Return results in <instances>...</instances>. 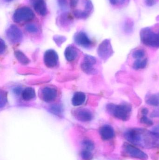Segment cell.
<instances>
[{
  "label": "cell",
  "mask_w": 159,
  "mask_h": 160,
  "mask_svg": "<svg viewBox=\"0 0 159 160\" xmlns=\"http://www.w3.org/2000/svg\"><path fill=\"white\" fill-rule=\"evenodd\" d=\"M125 139L134 145L143 148H159V132L142 128H132L124 133Z\"/></svg>",
  "instance_id": "cell-1"
},
{
  "label": "cell",
  "mask_w": 159,
  "mask_h": 160,
  "mask_svg": "<svg viewBox=\"0 0 159 160\" xmlns=\"http://www.w3.org/2000/svg\"><path fill=\"white\" fill-rule=\"evenodd\" d=\"M106 110L108 113L115 118L126 121L130 118L132 107L129 103L127 102L119 104L109 103L106 105Z\"/></svg>",
  "instance_id": "cell-2"
},
{
  "label": "cell",
  "mask_w": 159,
  "mask_h": 160,
  "mask_svg": "<svg viewBox=\"0 0 159 160\" xmlns=\"http://www.w3.org/2000/svg\"><path fill=\"white\" fill-rule=\"evenodd\" d=\"M140 38L143 44L147 47L159 48V33L153 31L151 27L143 28L140 31Z\"/></svg>",
  "instance_id": "cell-3"
},
{
  "label": "cell",
  "mask_w": 159,
  "mask_h": 160,
  "mask_svg": "<svg viewBox=\"0 0 159 160\" xmlns=\"http://www.w3.org/2000/svg\"><path fill=\"white\" fill-rule=\"evenodd\" d=\"M35 15L33 10L28 7L23 6L17 8L12 17V19L16 23L27 22L34 19Z\"/></svg>",
  "instance_id": "cell-4"
},
{
  "label": "cell",
  "mask_w": 159,
  "mask_h": 160,
  "mask_svg": "<svg viewBox=\"0 0 159 160\" xmlns=\"http://www.w3.org/2000/svg\"><path fill=\"white\" fill-rule=\"evenodd\" d=\"M7 38L8 41L15 44L20 43L23 39V33L21 30L15 24H11L6 32Z\"/></svg>",
  "instance_id": "cell-5"
},
{
  "label": "cell",
  "mask_w": 159,
  "mask_h": 160,
  "mask_svg": "<svg viewBox=\"0 0 159 160\" xmlns=\"http://www.w3.org/2000/svg\"><path fill=\"white\" fill-rule=\"evenodd\" d=\"M114 53L110 39H105L99 45L98 49V55L103 61L108 60L113 55Z\"/></svg>",
  "instance_id": "cell-6"
},
{
  "label": "cell",
  "mask_w": 159,
  "mask_h": 160,
  "mask_svg": "<svg viewBox=\"0 0 159 160\" xmlns=\"http://www.w3.org/2000/svg\"><path fill=\"white\" fill-rule=\"evenodd\" d=\"M123 149L125 153L131 158L142 160L148 159V156L135 146L125 143L123 145Z\"/></svg>",
  "instance_id": "cell-7"
},
{
  "label": "cell",
  "mask_w": 159,
  "mask_h": 160,
  "mask_svg": "<svg viewBox=\"0 0 159 160\" xmlns=\"http://www.w3.org/2000/svg\"><path fill=\"white\" fill-rule=\"evenodd\" d=\"M45 65L49 68L55 67L58 62V56L54 50H48L45 52L44 56Z\"/></svg>",
  "instance_id": "cell-8"
},
{
  "label": "cell",
  "mask_w": 159,
  "mask_h": 160,
  "mask_svg": "<svg viewBox=\"0 0 159 160\" xmlns=\"http://www.w3.org/2000/svg\"><path fill=\"white\" fill-rule=\"evenodd\" d=\"M74 40L76 44L84 48H90L92 44V42L84 32L80 31L75 34Z\"/></svg>",
  "instance_id": "cell-9"
},
{
  "label": "cell",
  "mask_w": 159,
  "mask_h": 160,
  "mask_svg": "<svg viewBox=\"0 0 159 160\" xmlns=\"http://www.w3.org/2000/svg\"><path fill=\"white\" fill-rule=\"evenodd\" d=\"M96 63V60L90 55H86L81 64V68L85 73L89 75H93L96 72L93 66Z\"/></svg>",
  "instance_id": "cell-10"
},
{
  "label": "cell",
  "mask_w": 159,
  "mask_h": 160,
  "mask_svg": "<svg viewBox=\"0 0 159 160\" xmlns=\"http://www.w3.org/2000/svg\"><path fill=\"white\" fill-rule=\"evenodd\" d=\"M73 114L77 120L81 122H89L93 118L92 112L87 108L76 109L73 112Z\"/></svg>",
  "instance_id": "cell-11"
},
{
  "label": "cell",
  "mask_w": 159,
  "mask_h": 160,
  "mask_svg": "<svg viewBox=\"0 0 159 160\" xmlns=\"http://www.w3.org/2000/svg\"><path fill=\"white\" fill-rule=\"evenodd\" d=\"M40 96L42 99L45 102L53 101L57 96V89L53 87H45L41 89Z\"/></svg>",
  "instance_id": "cell-12"
},
{
  "label": "cell",
  "mask_w": 159,
  "mask_h": 160,
  "mask_svg": "<svg viewBox=\"0 0 159 160\" xmlns=\"http://www.w3.org/2000/svg\"><path fill=\"white\" fill-rule=\"evenodd\" d=\"M35 12L41 16L47 14L48 9L45 0H29Z\"/></svg>",
  "instance_id": "cell-13"
},
{
  "label": "cell",
  "mask_w": 159,
  "mask_h": 160,
  "mask_svg": "<svg viewBox=\"0 0 159 160\" xmlns=\"http://www.w3.org/2000/svg\"><path fill=\"white\" fill-rule=\"evenodd\" d=\"M99 132L101 137L104 141L111 140L115 136V130L110 125H104L101 127Z\"/></svg>",
  "instance_id": "cell-14"
},
{
  "label": "cell",
  "mask_w": 159,
  "mask_h": 160,
  "mask_svg": "<svg viewBox=\"0 0 159 160\" xmlns=\"http://www.w3.org/2000/svg\"><path fill=\"white\" fill-rule=\"evenodd\" d=\"M73 20V18L72 14L69 12H64L57 18V22L61 27H65L71 24Z\"/></svg>",
  "instance_id": "cell-15"
},
{
  "label": "cell",
  "mask_w": 159,
  "mask_h": 160,
  "mask_svg": "<svg viewBox=\"0 0 159 160\" xmlns=\"http://www.w3.org/2000/svg\"><path fill=\"white\" fill-rule=\"evenodd\" d=\"M64 56L67 61L73 62L78 56L77 50L72 45L68 46L64 52Z\"/></svg>",
  "instance_id": "cell-16"
},
{
  "label": "cell",
  "mask_w": 159,
  "mask_h": 160,
  "mask_svg": "<svg viewBox=\"0 0 159 160\" xmlns=\"http://www.w3.org/2000/svg\"><path fill=\"white\" fill-rule=\"evenodd\" d=\"M86 96L82 92H77L74 94L72 99V104L74 106H79L85 102Z\"/></svg>",
  "instance_id": "cell-17"
},
{
  "label": "cell",
  "mask_w": 159,
  "mask_h": 160,
  "mask_svg": "<svg viewBox=\"0 0 159 160\" xmlns=\"http://www.w3.org/2000/svg\"><path fill=\"white\" fill-rule=\"evenodd\" d=\"M21 96L24 100L27 101L31 100L35 98V90L31 87L26 88L24 90H22Z\"/></svg>",
  "instance_id": "cell-18"
},
{
  "label": "cell",
  "mask_w": 159,
  "mask_h": 160,
  "mask_svg": "<svg viewBox=\"0 0 159 160\" xmlns=\"http://www.w3.org/2000/svg\"><path fill=\"white\" fill-rule=\"evenodd\" d=\"M146 102L151 106H159V97L158 94H150L147 96Z\"/></svg>",
  "instance_id": "cell-19"
},
{
  "label": "cell",
  "mask_w": 159,
  "mask_h": 160,
  "mask_svg": "<svg viewBox=\"0 0 159 160\" xmlns=\"http://www.w3.org/2000/svg\"><path fill=\"white\" fill-rule=\"evenodd\" d=\"M15 55L17 61L21 64L27 65L30 62L29 58L20 51H16L15 52Z\"/></svg>",
  "instance_id": "cell-20"
},
{
  "label": "cell",
  "mask_w": 159,
  "mask_h": 160,
  "mask_svg": "<svg viewBox=\"0 0 159 160\" xmlns=\"http://www.w3.org/2000/svg\"><path fill=\"white\" fill-rule=\"evenodd\" d=\"M147 64V59H136L133 65V68L135 70L144 69L146 67Z\"/></svg>",
  "instance_id": "cell-21"
},
{
  "label": "cell",
  "mask_w": 159,
  "mask_h": 160,
  "mask_svg": "<svg viewBox=\"0 0 159 160\" xmlns=\"http://www.w3.org/2000/svg\"><path fill=\"white\" fill-rule=\"evenodd\" d=\"M73 15L75 18L80 19H86L90 17V15L83 10L75 9L73 11Z\"/></svg>",
  "instance_id": "cell-22"
},
{
  "label": "cell",
  "mask_w": 159,
  "mask_h": 160,
  "mask_svg": "<svg viewBox=\"0 0 159 160\" xmlns=\"http://www.w3.org/2000/svg\"><path fill=\"white\" fill-rule=\"evenodd\" d=\"M82 147L83 149L88 151H93L94 148V145L93 142L89 139H85L82 142Z\"/></svg>",
  "instance_id": "cell-23"
},
{
  "label": "cell",
  "mask_w": 159,
  "mask_h": 160,
  "mask_svg": "<svg viewBox=\"0 0 159 160\" xmlns=\"http://www.w3.org/2000/svg\"><path fill=\"white\" fill-rule=\"evenodd\" d=\"M133 23L131 20L128 19L126 21L123 26V29L126 33H129L132 32L133 30Z\"/></svg>",
  "instance_id": "cell-24"
},
{
  "label": "cell",
  "mask_w": 159,
  "mask_h": 160,
  "mask_svg": "<svg viewBox=\"0 0 159 160\" xmlns=\"http://www.w3.org/2000/svg\"><path fill=\"white\" fill-rule=\"evenodd\" d=\"M25 30L30 33H36L39 31L37 25L34 23H29L26 25L25 27Z\"/></svg>",
  "instance_id": "cell-25"
},
{
  "label": "cell",
  "mask_w": 159,
  "mask_h": 160,
  "mask_svg": "<svg viewBox=\"0 0 159 160\" xmlns=\"http://www.w3.org/2000/svg\"><path fill=\"white\" fill-rule=\"evenodd\" d=\"M62 110L61 106L58 104H54L49 108L50 112L57 116L60 115L62 113Z\"/></svg>",
  "instance_id": "cell-26"
},
{
  "label": "cell",
  "mask_w": 159,
  "mask_h": 160,
  "mask_svg": "<svg viewBox=\"0 0 159 160\" xmlns=\"http://www.w3.org/2000/svg\"><path fill=\"white\" fill-rule=\"evenodd\" d=\"M80 157L83 160H91L92 158V152L83 149L80 153Z\"/></svg>",
  "instance_id": "cell-27"
},
{
  "label": "cell",
  "mask_w": 159,
  "mask_h": 160,
  "mask_svg": "<svg viewBox=\"0 0 159 160\" xmlns=\"http://www.w3.org/2000/svg\"><path fill=\"white\" fill-rule=\"evenodd\" d=\"M145 55V52L143 49H138L133 52L132 56L134 59H141Z\"/></svg>",
  "instance_id": "cell-28"
},
{
  "label": "cell",
  "mask_w": 159,
  "mask_h": 160,
  "mask_svg": "<svg viewBox=\"0 0 159 160\" xmlns=\"http://www.w3.org/2000/svg\"><path fill=\"white\" fill-rule=\"evenodd\" d=\"M140 122L143 124L148 126H152L154 124L153 121L147 118V116L143 115L140 119Z\"/></svg>",
  "instance_id": "cell-29"
},
{
  "label": "cell",
  "mask_w": 159,
  "mask_h": 160,
  "mask_svg": "<svg viewBox=\"0 0 159 160\" xmlns=\"http://www.w3.org/2000/svg\"><path fill=\"white\" fill-rule=\"evenodd\" d=\"M53 39L58 45H60L66 40V38L63 36L55 35L53 37Z\"/></svg>",
  "instance_id": "cell-30"
},
{
  "label": "cell",
  "mask_w": 159,
  "mask_h": 160,
  "mask_svg": "<svg viewBox=\"0 0 159 160\" xmlns=\"http://www.w3.org/2000/svg\"><path fill=\"white\" fill-rule=\"evenodd\" d=\"M58 5L62 10L66 9L68 7V1L67 0H57Z\"/></svg>",
  "instance_id": "cell-31"
},
{
  "label": "cell",
  "mask_w": 159,
  "mask_h": 160,
  "mask_svg": "<svg viewBox=\"0 0 159 160\" xmlns=\"http://www.w3.org/2000/svg\"><path fill=\"white\" fill-rule=\"evenodd\" d=\"M111 5L116 6H122L127 2V0H108Z\"/></svg>",
  "instance_id": "cell-32"
},
{
  "label": "cell",
  "mask_w": 159,
  "mask_h": 160,
  "mask_svg": "<svg viewBox=\"0 0 159 160\" xmlns=\"http://www.w3.org/2000/svg\"><path fill=\"white\" fill-rule=\"evenodd\" d=\"M6 95L5 94L4 92L2 93V91L1 92V107L2 108L3 106L5 105L6 103Z\"/></svg>",
  "instance_id": "cell-33"
},
{
  "label": "cell",
  "mask_w": 159,
  "mask_h": 160,
  "mask_svg": "<svg viewBox=\"0 0 159 160\" xmlns=\"http://www.w3.org/2000/svg\"><path fill=\"white\" fill-rule=\"evenodd\" d=\"M79 0H70V6L72 9H74L78 4Z\"/></svg>",
  "instance_id": "cell-34"
},
{
  "label": "cell",
  "mask_w": 159,
  "mask_h": 160,
  "mask_svg": "<svg viewBox=\"0 0 159 160\" xmlns=\"http://www.w3.org/2000/svg\"><path fill=\"white\" fill-rule=\"evenodd\" d=\"M157 2V0H145V4L147 6L152 7L155 5Z\"/></svg>",
  "instance_id": "cell-35"
},
{
  "label": "cell",
  "mask_w": 159,
  "mask_h": 160,
  "mask_svg": "<svg viewBox=\"0 0 159 160\" xmlns=\"http://www.w3.org/2000/svg\"><path fill=\"white\" fill-rule=\"evenodd\" d=\"M13 92H14V93L16 94V95H20L21 93H22V89H21V88L20 87H16L15 88H14V89H13Z\"/></svg>",
  "instance_id": "cell-36"
},
{
  "label": "cell",
  "mask_w": 159,
  "mask_h": 160,
  "mask_svg": "<svg viewBox=\"0 0 159 160\" xmlns=\"http://www.w3.org/2000/svg\"><path fill=\"white\" fill-rule=\"evenodd\" d=\"M6 46L4 41L1 38V53L2 54L5 50Z\"/></svg>",
  "instance_id": "cell-37"
},
{
  "label": "cell",
  "mask_w": 159,
  "mask_h": 160,
  "mask_svg": "<svg viewBox=\"0 0 159 160\" xmlns=\"http://www.w3.org/2000/svg\"><path fill=\"white\" fill-rule=\"evenodd\" d=\"M150 117L152 118L159 117V112L157 111H154L151 114Z\"/></svg>",
  "instance_id": "cell-38"
},
{
  "label": "cell",
  "mask_w": 159,
  "mask_h": 160,
  "mask_svg": "<svg viewBox=\"0 0 159 160\" xmlns=\"http://www.w3.org/2000/svg\"><path fill=\"white\" fill-rule=\"evenodd\" d=\"M148 109H147V108H143V109H142V111H141V112H142V114L143 115L147 116V115L148 114Z\"/></svg>",
  "instance_id": "cell-39"
},
{
  "label": "cell",
  "mask_w": 159,
  "mask_h": 160,
  "mask_svg": "<svg viewBox=\"0 0 159 160\" xmlns=\"http://www.w3.org/2000/svg\"><path fill=\"white\" fill-rule=\"evenodd\" d=\"M4 1L6 2H12V1H14V0H4Z\"/></svg>",
  "instance_id": "cell-40"
},
{
  "label": "cell",
  "mask_w": 159,
  "mask_h": 160,
  "mask_svg": "<svg viewBox=\"0 0 159 160\" xmlns=\"http://www.w3.org/2000/svg\"><path fill=\"white\" fill-rule=\"evenodd\" d=\"M158 95L159 97V94H158Z\"/></svg>",
  "instance_id": "cell-41"
},
{
  "label": "cell",
  "mask_w": 159,
  "mask_h": 160,
  "mask_svg": "<svg viewBox=\"0 0 159 160\" xmlns=\"http://www.w3.org/2000/svg\"></svg>",
  "instance_id": "cell-42"
}]
</instances>
